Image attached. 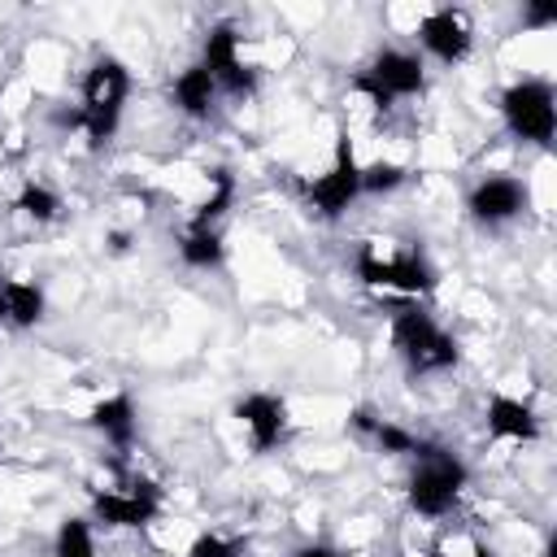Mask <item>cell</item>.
Wrapping results in <instances>:
<instances>
[{"label":"cell","mask_w":557,"mask_h":557,"mask_svg":"<svg viewBox=\"0 0 557 557\" xmlns=\"http://www.w3.org/2000/svg\"><path fill=\"white\" fill-rule=\"evenodd\" d=\"M91 513L104 527H148L161 513V492L148 479H131L126 487H109L91 496Z\"/></svg>","instance_id":"9"},{"label":"cell","mask_w":557,"mask_h":557,"mask_svg":"<svg viewBox=\"0 0 557 557\" xmlns=\"http://www.w3.org/2000/svg\"><path fill=\"white\" fill-rule=\"evenodd\" d=\"M500 117L509 126V135L527 139V144H553L557 135V96L548 78H513L500 91Z\"/></svg>","instance_id":"4"},{"label":"cell","mask_w":557,"mask_h":557,"mask_svg":"<svg viewBox=\"0 0 557 557\" xmlns=\"http://www.w3.org/2000/svg\"><path fill=\"white\" fill-rule=\"evenodd\" d=\"M357 274L370 287H387L405 296H426L435 287V270L418 252H383L379 244H366L357 252Z\"/></svg>","instance_id":"7"},{"label":"cell","mask_w":557,"mask_h":557,"mask_svg":"<svg viewBox=\"0 0 557 557\" xmlns=\"http://www.w3.org/2000/svg\"><path fill=\"white\" fill-rule=\"evenodd\" d=\"M392 348L400 352V361L413 374H444L457 366V339L418 305H405L392 318Z\"/></svg>","instance_id":"2"},{"label":"cell","mask_w":557,"mask_h":557,"mask_svg":"<svg viewBox=\"0 0 557 557\" xmlns=\"http://www.w3.org/2000/svg\"><path fill=\"white\" fill-rule=\"evenodd\" d=\"M0 287H4V305H9V326L30 331V326L44 322L48 296H44L39 283H30V278H9V283H0Z\"/></svg>","instance_id":"17"},{"label":"cell","mask_w":557,"mask_h":557,"mask_svg":"<svg viewBox=\"0 0 557 557\" xmlns=\"http://www.w3.org/2000/svg\"><path fill=\"white\" fill-rule=\"evenodd\" d=\"M235 418L248 435V448L252 453H270L274 444H283L287 435V400L274 396V392H248L239 405H235Z\"/></svg>","instance_id":"12"},{"label":"cell","mask_w":557,"mask_h":557,"mask_svg":"<svg viewBox=\"0 0 557 557\" xmlns=\"http://www.w3.org/2000/svg\"><path fill=\"white\" fill-rule=\"evenodd\" d=\"M400 183H405V165H400V161H387V157H379V161L361 165V196L396 191Z\"/></svg>","instance_id":"21"},{"label":"cell","mask_w":557,"mask_h":557,"mask_svg":"<svg viewBox=\"0 0 557 557\" xmlns=\"http://www.w3.org/2000/svg\"><path fill=\"white\" fill-rule=\"evenodd\" d=\"M13 209H17L22 218H30L35 226H44V222H52V218L61 213V196H57L48 183L26 178V183H22V191H17V200H13Z\"/></svg>","instance_id":"19"},{"label":"cell","mask_w":557,"mask_h":557,"mask_svg":"<svg viewBox=\"0 0 557 557\" xmlns=\"http://www.w3.org/2000/svg\"><path fill=\"white\" fill-rule=\"evenodd\" d=\"M200 65L213 74L218 91L252 96V87H257V70L244 61V52H239V35H235L231 22L209 26V35H205V44H200Z\"/></svg>","instance_id":"8"},{"label":"cell","mask_w":557,"mask_h":557,"mask_svg":"<svg viewBox=\"0 0 557 557\" xmlns=\"http://www.w3.org/2000/svg\"><path fill=\"white\" fill-rule=\"evenodd\" d=\"M126 100H131V70L117 57H96L91 70L83 74V100L74 109V122L91 148H100L117 135Z\"/></svg>","instance_id":"1"},{"label":"cell","mask_w":557,"mask_h":557,"mask_svg":"<svg viewBox=\"0 0 557 557\" xmlns=\"http://www.w3.org/2000/svg\"><path fill=\"white\" fill-rule=\"evenodd\" d=\"M466 209H470V218L483 222V226H505V222H513V218L527 209V187H522V178H513V174H487V178H479V183L470 187Z\"/></svg>","instance_id":"11"},{"label":"cell","mask_w":557,"mask_h":557,"mask_svg":"<svg viewBox=\"0 0 557 557\" xmlns=\"http://www.w3.org/2000/svg\"><path fill=\"white\" fill-rule=\"evenodd\" d=\"M418 44L426 57H435L444 65H461L474 48V26L461 9H431L418 22Z\"/></svg>","instance_id":"10"},{"label":"cell","mask_w":557,"mask_h":557,"mask_svg":"<svg viewBox=\"0 0 557 557\" xmlns=\"http://www.w3.org/2000/svg\"><path fill=\"white\" fill-rule=\"evenodd\" d=\"M305 200H309V209H313L318 218H326V222L344 218V213L361 200V161H357V152H352L348 135L335 144L331 165H326V170L305 187Z\"/></svg>","instance_id":"5"},{"label":"cell","mask_w":557,"mask_h":557,"mask_svg":"<svg viewBox=\"0 0 557 557\" xmlns=\"http://www.w3.org/2000/svg\"><path fill=\"white\" fill-rule=\"evenodd\" d=\"M487 431L496 440H513V444H531L540 440V413L522 400V396H505L496 392L487 400Z\"/></svg>","instance_id":"13"},{"label":"cell","mask_w":557,"mask_h":557,"mask_svg":"<svg viewBox=\"0 0 557 557\" xmlns=\"http://www.w3.org/2000/svg\"><path fill=\"white\" fill-rule=\"evenodd\" d=\"M87 422H91L109 444H131V440H135V400H131L126 392H113V396H104V400L91 405Z\"/></svg>","instance_id":"15"},{"label":"cell","mask_w":557,"mask_h":557,"mask_svg":"<svg viewBox=\"0 0 557 557\" xmlns=\"http://www.w3.org/2000/svg\"><path fill=\"white\" fill-rule=\"evenodd\" d=\"M0 326H9V305H4V287H0Z\"/></svg>","instance_id":"25"},{"label":"cell","mask_w":557,"mask_h":557,"mask_svg":"<svg viewBox=\"0 0 557 557\" xmlns=\"http://www.w3.org/2000/svg\"><path fill=\"white\" fill-rule=\"evenodd\" d=\"M357 87H361L379 109H387L392 100L418 96V91L426 87V65H422V57L409 52V48H383V52L370 61V70L357 78Z\"/></svg>","instance_id":"6"},{"label":"cell","mask_w":557,"mask_h":557,"mask_svg":"<svg viewBox=\"0 0 557 557\" xmlns=\"http://www.w3.org/2000/svg\"><path fill=\"white\" fill-rule=\"evenodd\" d=\"M187 557H239V548H235L226 535H218V531H200V535L187 544Z\"/></svg>","instance_id":"22"},{"label":"cell","mask_w":557,"mask_h":557,"mask_svg":"<svg viewBox=\"0 0 557 557\" xmlns=\"http://www.w3.org/2000/svg\"><path fill=\"white\" fill-rule=\"evenodd\" d=\"M466 483H470V470H466V461L457 453H448V448H422L418 453V466L409 474V505L422 518H444L461 500Z\"/></svg>","instance_id":"3"},{"label":"cell","mask_w":557,"mask_h":557,"mask_svg":"<svg viewBox=\"0 0 557 557\" xmlns=\"http://www.w3.org/2000/svg\"><path fill=\"white\" fill-rule=\"evenodd\" d=\"M431 557H444V553H431Z\"/></svg>","instance_id":"26"},{"label":"cell","mask_w":557,"mask_h":557,"mask_svg":"<svg viewBox=\"0 0 557 557\" xmlns=\"http://www.w3.org/2000/svg\"><path fill=\"white\" fill-rule=\"evenodd\" d=\"M52 548H57V557H100V548H96V531H91L87 518H65V522L57 527Z\"/></svg>","instance_id":"20"},{"label":"cell","mask_w":557,"mask_h":557,"mask_svg":"<svg viewBox=\"0 0 557 557\" xmlns=\"http://www.w3.org/2000/svg\"><path fill=\"white\" fill-rule=\"evenodd\" d=\"M170 96H174V109H178L183 117L205 122V117L213 113V104H218V83H213V74H209L200 61H191V65H183V70L174 74Z\"/></svg>","instance_id":"14"},{"label":"cell","mask_w":557,"mask_h":557,"mask_svg":"<svg viewBox=\"0 0 557 557\" xmlns=\"http://www.w3.org/2000/svg\"><path fill=\"white\" fill-rule=\"evenodd\" d=\"M527 22L531 26H553L557 22V4H531L527 9Z\"/></svg>","instance_id":"23"},{"label":"cell","mask_w":557,"mask_h":557,"mask_svg":"<svg viewBox=\"0 0 557 557\" xmlns=\"http://www.w3.org/2000/svg\"><path fill=\"white\" fill-rule=\"evenodd\" d=\"M178 257H183V265H191V270H218V265L226 261L222 231H218V226H196V222H187V231L178 235Z\"/></svg>","instance_id":"16"},{"label":"cell","mask_w":557,"mask_h":557,"mask_svg":"<svg viewBox=\"0 0 557 557\" xmlns=\"http://www.w3.org/2000/svg\"><path fill=\"white\" fill-rule=\"evenodd\" d=\"M231 200H235V178H231V170H213V174H209V196L196 205L191 222H196V226H218V222L226 218Z\"/></svg>","instance_id":"18"},{"label":"cell","mask_w":557,"mask_h":557,"mask_svg":"<svg viewBox=\"0 0 557 557\" xmlns=\"http://www.w3.org/2000/svg\"><path fill=\"white\" fill-rule=\"evenodd\" d=\"M296 557H339V553H335L331 544H318V540H313V544H305V548H296Z\"/></svg>","instance_id":"24"}]
</instances>
